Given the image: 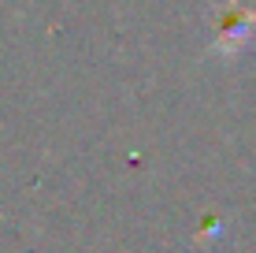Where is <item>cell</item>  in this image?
<instances>
[{
    "label": "cell",
    "instance_id": "1",
    "mask_svg": "<svg viewBox=\"0 0 256 253\" xmlns=\"http://www.w3.org/2000/svg\"><path fill=\"white\" fill-rule=\"evenodd\" d=\"M252 26H256V15L245 12V8H238V4H230L226 8V19H223V45L238 49L252 34Z\"/></svg>",
    "mask_w": 256,
    "mask_h": 253
}]
</instances>
